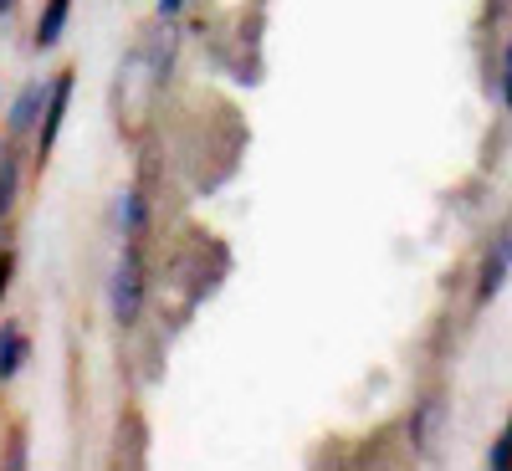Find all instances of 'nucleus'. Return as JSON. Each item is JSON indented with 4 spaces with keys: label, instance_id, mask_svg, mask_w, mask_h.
Segmentation results:
<instances>
[{
    "label": "nucleus",
    "instance_id": "f257e3e1",
    "mask_svg": "<svg viewBox=\"0 0 512 471\" xmlns=\"http://www.w3.org/2000/svg\"><path fill=\"white\" fill-rule=\"evenodd\" d=\"M144 303H149L144 246H139V236H123V251H118L113 277H108V313H113V323H118V328H139Z\"/></svg>",
    "mask_w": 512,
    "mask_h": 471
},
{
    "label": "nucleus",
    "instance_id": "f03ea898",
    "mask_svg": "<svg viewBox=\"0 0 512 471\" xmlns=\"http://www.w3.org/2000/svg\"><path fill=\"white\" fill-rule=\"evenodd\" d=\"M72 88H77V72L62 67L57 77H47V103H41V123H36V134H31V149L36 159H47L62 139V123H67V108H72Z\"/></svg>",
    "mask_w": 512,
    "mask_h": 471
},
{
    "label": "nucleus",
    "instance_id": "7ed1b4c3",
    "mask_svg": "<svg viewBox=\"0 0 512 471\" xmlns=\"http://www.w3.org/2000/svg\"><path fill=\"white\" fill-rule=\"evenodd\" d=\"M512 277V226H497V236L482 251V272H477V303H492V297L507 287Z\"/></svg>",
    "mask_w": 512,
    "mask_h": 471
},
{
    "label": "nucleus",
    "instance_id": "20e7f679",
    "mask_svg": "<svg viewBox=\"0 0 512 471\" xmlns=\"http://www.w3.org/2000/svg\"><path fill=\"white\" fill-rule=\"evenodd\" d=\"M41 103H47V77H26V82H21V93L11 98V113H6V128H11V139H16V144L36 134Z\"/></svg>",
    "mask_w": 512,
    "mask_h": 471
},
{
    "label": "nucleus",
    "instance_id": "39448f33",
    "mask_svg": "<svg viewBox=\"0 0 512 471\" xmlns=\"http://www.w3.org/2000/svg\"><path fill=\"white\" fill-rule=\"evenodd\" d=\"M67 21H72V0H41L31 47H36V52H57L62 36H67Z\"/></svg>",
    "mask_w": 512,
    "mask_h": 471
},
{
    "label": "nucleus",
    "instance_id": "423d86ee",
    "mask_svg": "<svg viewBox=\"0 0 512 471\" xmlns=\"http://www.w3.org/2000/svg\"><path fill=\"white\" fill-rule=\"evenodd\" d=\"M26 354H31V338L16 318H0V384H11L21 369H26Z\"/></svg>",
    "mask_w": 512,
    "mask_h": 471
},
{
    "label": "nucleus",
    "instance_id": "0eeeda50",
    "mask_svg": "<svg viewBox=\"0 0 512 471\" xmlns=\"http://www.w3.org/2000/svg\"><path fill=\"white\" fill-rule=\"evenodd\" d=\"M16 200H21V144L11 139L6 149H0V226L11 221Z\"/></svg>",
    "mask_w": 512,
    "mask_h": 471
},
{
    "label": "nucleus",
    "instance_id": "6e6552de",
    "mask_svg": "<svg viewBox=\"0 0 512 471\" xmlns=\"http://www.w3.org/2000/svg\"><path fill=\"white\" fill-rule=\"evenodd\" d=\"M149 231V195L139 185H123L118 190V236H139Z\"/></svg>",
    "mask_w": 512,
    "mask_h": 471
},
{
    "label": "nucleus",
    "instance_id": "1a4fd4ad",
    "mask_svg": "<svg viewBox=\"0 0 512 471\" xmlns=\"http://www.w3.org/2000/svg\"><path fill=\"white\" fill-rule=\"evenodd\" d=\"M436 425H441V400H425V410H420V420H415V431H420L425 446L436 441Z\"/></svg>",
    "mask_w": 512,
    "mask_h": 471
},
{
    "label": "nucleus",
    "instance_id": "9d476101",
    "mask_svg": "<svg viewBox=\"0 0 512 471\" xmlns=\"http://www.w3.org/2000/svg\"><path fill=\"white\" fill-rule=\"evenodd\" d=\"M487 466H512V420H507V431L497 436V446L487 451Z\"/></svg>",
    "mask_w": 512,
    "mask_h": 471
},
{
    "label": "nucleus",
    "instance_id": "9b49d317",
    "mask_svg": "<svg viewBox=\"0 0 512 471\" xmlns=\"http://www.w3.org/2000/svg\"><path fill=\"white\" fill-rule=\"evenodd\" d=\"M11 282H16V251H11V246H0V303H6Z\"/></svg>",
    "mask_w": 512,
    "mask_h": 471
},
{
    "label": "nucleus",
    "instance_id": "f8f14e48",
    "mask_svg": "<svg viewBox=\"0 0 512 471\" xmlns=\"http://www.w3.org/2000/svg\"><path fill=\"white\" fill-rule=\"evenodd\" d=\"M502 103H507V113H512V41H507V57H502Z\"/></svg>",
    "mask_w": 512,
    "mask_h": 471
},
{
    "label": "nucleus",
    "instance_id": "ddd939ff",
    "mask_svg": "<svg viewBox=\"0 0 512 471\" xmlns=\"http://www.w3.org/2000/svg\"><path fill=\"white\" fill-rule=\"evenodd\" d=\"M154 11H159V21H180L185 0H154Z\"/></svg>",
    "mask_w": 512,
    "mask_h": 471
},
{
    "label": "nucleus",
    "instance_id": "4468645a",
    "mask_svg": "<svg viewBox=\"0 0 512 471\" xmlns=\"http://www.w3.org/2000/svg\"><path fill=\"white\" fill-rule=\"evenodd\" d=\"M11 11H16V0H0V21H6Z\"/></svg>",
    "mask_w": 512,
    "mask_h": 471
}]
</instances>
